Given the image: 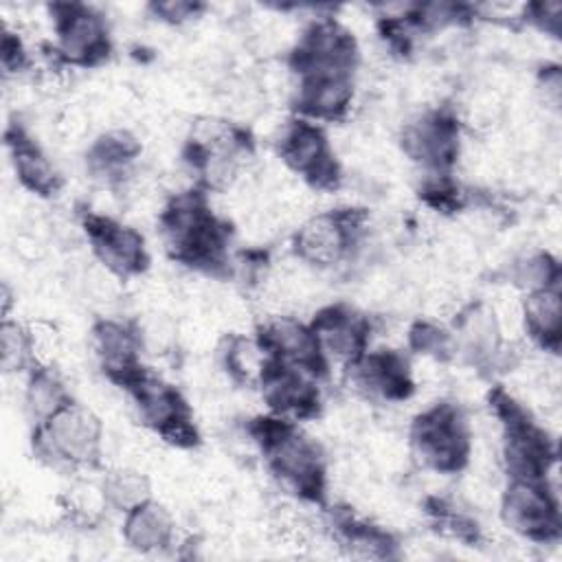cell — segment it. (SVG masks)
Masks as SVG:
<instances>
[{
	"mask_svg": "<svg viewBox=\"0 0 562 562\" xmlns=\"http://www.w3.org/2000/svg\"><path fill=\"white\" fill-rule=\"evenodd\" d=\"M108 496H105V490H103V483L97 485V483H90V481H79L75 483L70 490H68V496H66V507L68 512L83 520V522H94L103 516L105 507H108Z\"/></svg>",
	"mask_w": 562,
	"mask_h": 562,
	"instance_id": "cell-28",
	"label": "cell"
},
{
	"mask_svg": "<svg viewBox=\"0 0 562 562\" xmlns=\"http://www.w3.org/2000/svg\"><path fill=\"white\" fill-rule=\"evenodd\" d=\"M294 99L310 116L334 121L342 116L353 103L351 75L299 77Z\"/></svg>",
	"mask_w": 562,
	"mask_h": 562,
	"instance_id": "cell-13",
	"label": "cell"
},
{
	"mask_svg": "<svg viewBox=\"0 0 562 562\" xmlns=\"http://www.w3.org/2000/svg\"><path fill=\"white\" fill-rule=\"evenodd\" d=\"M459 147L457 123L443 114L419 112L402 127L404 154L428 169L439 171L452 165L459 156Z\"/></svg>",
	"mask_w": 562,
	"mask_h": 562,
	"instance_id": "cell-6",
	"label": "cell"
},
{
	"mask_svg": "<svg viewBox=\"0 0 562 562\" xmlns=\"http://www.w3.org/2000/svg\"><path fill=\"white\" fill-rule=\"evenodd\" d=\"M316 369L272 360L259 380L261 400L272 411L303 415L316 404V384L312 373Z\"/></svg>",
	"mask_w": 562,
	"mask_h": 562,
	"instance_id": "cell-10",
	"label": "cell"
},
{
	"mask_svg": "<svg viewBox=\"0 0 562 562\" xmlns=\"http://www.w3.org/2000/svg\"><path fill=\"white\" fill-rule=\"evenodd\" d=\"M261 342L272 356H277L274 360H281V362H290L307 369H318V364L323 362L312 327L303 325L292 316H283V314L270 316L268 323L263 325Z\"/></svg>",
	"mask_w": 562,
	"mask_h": 562,
	"instance_id": "cell-12",
	"label": "cell"
},
{
	"mask_svg": "<svg viewBox=\"0 0 562 562\" xmlns=\"http://www.w3.org/2000/svg\"><path fill=\"white\" fill-rule=\"evenodd\" d=\"M97 259L121 277L136 274L145 266V241L134 226L114 222L112 217H94L88 228Z\"/></svg>",
	"mask_w": 562,
	"mask_h": 562,
	"instance_id": "cell-11",
	"label": "cell"
},
{
	"mask_svg": "<svg viewBox=\"0 0 562 562\" xmlns=\"http://www.w3.org/2000/svg\"><path fill=\"white\" fill-rule=\"evenodd\" d=\"M59 55L72 64H90L108 50V26L101 13L83 4L53 7Z\"/></svg>",
	"mask_w": 562,
	"mask_h": 562,
	"instance_id": "cell-7",
	"label": "cell"
},
{
	"mask_svg": "<svg viewBox=\"0 0 562 562\" xmlns=\"http://www.w3.org/2000/svg\"><path fill=\"white\" fill-rule=\"evenodd\" d=\"M340 547L356 560H386L395 555V540L386 531L353 520L345 522Z\"/></svg>",
	"mask_w": 562,
	"mask_h": 562,
	"instance_id": "cell-24",
	"label": "cell"
},
{
	"mask_svg": "<svg viewBox=\"0 0 562 562\" xmlns=\"http://www.w3.org/2000/svg\"><path fill=\"white\" fill-rule=\"evenodd\" d=\"M103 490L108 503L123 514L151 501V479L147 472L130 465H116L110 470L103 479Z\"/></svg>",
	"mask_w": 562,
	"mask_h": 562,
	"instance_id": "cell-21",
	"label": "cell"
},
{
	"mask_svg": "<svg viewBox=\"0 0 562 562\" xmlns=\"http://www.w3.org/2000/svg\"><path fill=\"white\" fill-rule=\"evenodd\" d=\"M525 327L542 347H555L562 329V299L560 288H542L522 296Z\"/></svg>",
	"mask_w": 562,
	"mask_h": 562,
	"instance_id": "cell-17",
	"label": "cell"
},
{
	"mask_svg": "<svg viewBox=\"0 0 562 562\" xmlns=\"http://www.w3.org/2000/svg\"><path fill=\"white\" fill-rule=\"evenodd\" d=\"M224 371L237 382H257L263 378L270 367V351L261 340H252L246 334H235L226 340V349L222 356Z\"/></svg>",
	"mask_w": 562,
	"mask_h": 562,
	"instance_id": "cell-20",
	"label": "cell"
},
{
	"mask_svg": "<svg viewBox=\"0 0 562 562\" xmlns=\"http://www.w3.org/2000/svg\"><path fill=\"white\" fill-rule=\"evenodd\" d=\"M400 288L402 281L391 268H371L358 283V299L367 305H386Z\"/></svg>",
	"mask_w": 562,
	"mask_h": 562,
	"instance_id": "cell-29",
	"label": "cell"
},
{
	"mask_svg": "<svg viewBox=\"0 0 562 562\" xmlns=\"http://www.w3.org/2000/svg\"><path fill=\"white\" fill-rule=\"evenodd\" d=\"M279 154L281 162L290 171L301 173L316 187L336 184V162L331 158L327 136L316 125L303 121L290 123L279 138Z\"/></svg>",
	"mask_w": 562,
	"mask_h": 562,
	"instance_id": "cell-8",
	"label": "cell"
},
{
	"mask_svg": "<svg viewBox=\"0 0 562 562\" xmlns=\"http://www.w3.org/2000/svg\"><path fill=\"white\" fill-rule=\"evenodd\" d=\"M0 356H2L4 373L22 371L26 367V362L33 358L29 329L18 325L15 321L4 318L2 329H0Z\"/></svg>",
	"mask_w": 562,
	"mask_h": 562,
	"instance_id": "cell-27",
	"label": "cell"
},
{
	"mask_svg": "<svg viewBox=\"0 0 562 562\" xmlns=\"http://www.w3.org/2000/svg\"><path fill=\"white\" fill-rule=\"evenodd\" d=\"M255 441L268 454L272 472L299 494H318L325 481V463L318 443L288 424L266 419L250 428Z\"/></svg>",
	"mask_w": 562,
	"mask_h": 562,
	"instance_id": "cell-1",
	"label": "cell"
},
{
	"mask_svg": "<svg viewBox=\"0 0 562 562\" xmlns=\"http://www.w3.org/2000/svg\"><path fill=\"white\" fill-rule=\"evenodd\" d=\"M92 349L101 360L103 369L116 380H125L132 371L138 369L136 356L140 351L138 331L123 325L121 321L105 318L92 329Z\"/></svg>",
	"mask_w": 562,
	"mask_h": 562,
	"instance_id": "cell-14",
	"label": "cell"
},
{
	"mask_svg": "<svg viewBox=\"0 0 562 562\" xmlns=\"http://www.w3.org/2000/svg\"><path fill=\"white\" fill-rule=\"evenodd\" d=\"M321 360L353 364L367 345V323L345 307L321 310L312 325Z\"/></svg>",
	"mask_w": 562,
	"mask_h": 562,
	"instance_id": "cell-9",
	"label": "cell"
},
{
	"mask_svg": "<svg viewBox=\"0 0 562 562\" xmlns=\"http://www.w3.org/2000/svg\"><path fill=\"white\" fill-rule=\"evenodd\" d=\"M560 268L549 250H525L512 259V283L525 294L558 285Z\"/></svg>",
	"mask_w": 562,
	"mask_h": 562,
	"instance_id": "cell-23",
	"label": "cell"
},
{
	"mask_svg": "<svg viewBox=\"0 0 562 562\" xmlns=\"http://www.w3.org/2000/svg\"><path fill=\"white\" fill-rule=\"evenodd\" d=\"M360 233L362 215L356 209L312 213L296 228L294 255L316 270L334 268L351 255Z\"/></svg>",
	"mask_w": 562,
	"mask_h": 562,
	"instance_id": "cell-4",
	"label": "cell"
},
{
	"mask_svg": "<svg viewBox=\"0 0 562 562\" xmlns=\"http://www.w3.org/2000/svg\"><path fill=\"white\" fill-rule=\"evenodd\" d=\"M13 171L24 189L37 195H50L59 189V173L50 158L31 140H13Z\"/></svg>",
	"mask_w": 562,
	"mask_h": 562,
	"instance_id": "cell-18",
	"label": "cell"
},
{
	"mask_svg": "<svg viewBox=\"0 0 562 562\" xmlns=\"http://www.w3.org/2000/svg\"><path fill=\"white\" fill-rule=\"evenodd\" d=\"M173 536L176 522L165 505L147 501L125 514L123 538L132 549L140 553H151L171 544Z\"/></svg>",
	"mask_w": 562,
	"mask_h": 562,
	"instance_id": "cell-15",
	"label": "cell"
},
{
	"mask_svg": "<svg viewBox=\"0 0 562 562\" xmlns=\"http://www.w3.org/2000/svg\"><path fill=\"white\" fill-rule=\"evenodd\" d=\"M501 518L518 536L549 540L558 533V496L540 481H512L498 498Z\"/></svg>",
	"mask_w": 562,
	"mask_h": 562,
	"instance_id": "cell-5",
	"label": "cell"
},
{
	"mask_svg": "<svg viewBox=\"0 0 562 562\" xmlns=\"http://www.w3.org/2000/svg\"><path fill=\"white\" fill-rule=\"evenodd\" d=\"M487 307L494 316V323L498 327V334H501L503 342H518L527 336L522 296L518 294L516 288L498 290L492 296V301L487 303Z\"/></svg>",
	"mask_w": 562,
	"mask_h": 562,
	"instance_id": "cell-26",
	"label": "cell"
},
{
	"mask_svg": "<svg viewBox=\"0 0 562 562\" xmlns=\"http://www.w3.org/2000/svg\"><path fill=\"white\" fill-rule=\"evenodd\" d=\"M408 448L413 463L424 470H459L465 463L470 448L465 417L448 404H437L424 411L413 424Z\"/></svg>",
	"mask_w": 562,
	"mask_h": 562,
	"instance_id": "cell-2",
	"label": "cell"
},
{
	"mask_svg": "<svg viewBox=\"0 0 562 562\" xmlns=\"http://www.w3.org/2000/svg\"><path fill=\"white\" fill-rule=\"evenodd\" d=\"M70 404L68 391L53 367H42L29 375L24 386V408L29 417L40 426Z\"/></svg>",
	"mask_w": 562,
	"mask_h": 562,
	"instance_id": "cell-19",
	"label": "cell"
},
{
	"mask_svg": "<svg viewBox=\"0 0 562 562\" xmlns=\"http://www.w3.org/2000/svg\"><path fill=\"white\" fill-rule=\"evenodd\" d=\"M119 272H114L110 266H105L103 261H90L83 266L81 274H79V285L83 296L99 307H110L116 305L119 301H123L125 296V285Z\"/></svg>",
	"mask_w": 562,
	"mask_h": 562,
	"instance_id": "cell-25",
	"label": "cell"
},
{
	"mask_svg": "<svg viewBox=\"0 0 562 562\" xmlns=\"http://www.w3.org/2000/svg\"><path fill=\"white\" fill-rule=\"evenodd\" d=\"M37 450L57 465L94 463L103 446V426L88 404H66L37 428Z\"/></svg>",
	"mask_w": 562,
	"mask_h": 562,
	"instance_id": "cell-3",
	"label": "cell"
},
{
	"mask_svg": "<svg viewBox=\"0 0 562 562\" xmlns=\"http://www.w3.org/2000/svg\"><path fill=\"white\" fill-rule=\"evenodd\" d=\"M457 345L472 362L492 360L494 356L501 353V347L505 342L501 340L498 327L487 303L465 307L457 316Z\"/></svg>",
	"mask_w": 562,
	"mask_h": 562,
	"instance_id": "cell-16",
	"label": "cell"
},
{
	"mask_svg": "<svg viewBox=\"0 0 562 562\" xmlns=\"http://www.w3.org/2000/svg\"><path fill=\"white\" fill-rule=\"evenodd\" d=\"M364 457L375 472H382L386 476L404 474L413 463L408 441H404L397 432L389 428H378L367 437Z\"/></svg>",
	"mask_w": 562,
	"mask_h": 562,
	"instance_id": "cell-22",
	"label": "cell"
},
{
	"mask_svg": "<svg viewBox=\"0 0 562 562\" xmlns=\"http://www.w3.org/2000/svg\"><path fill=\"white\" fill-rule=\"evenodd\" d=\"M154 18L167 26H178L189 20H193L200 13V7L193 2L184 0H167V2H156L149 7Z\"/></svg>",
	"mask_w": 562,
	"mask_h": 562,
	"instance_id": "cell-30",
	"label": "cell"
}]
</instances>
